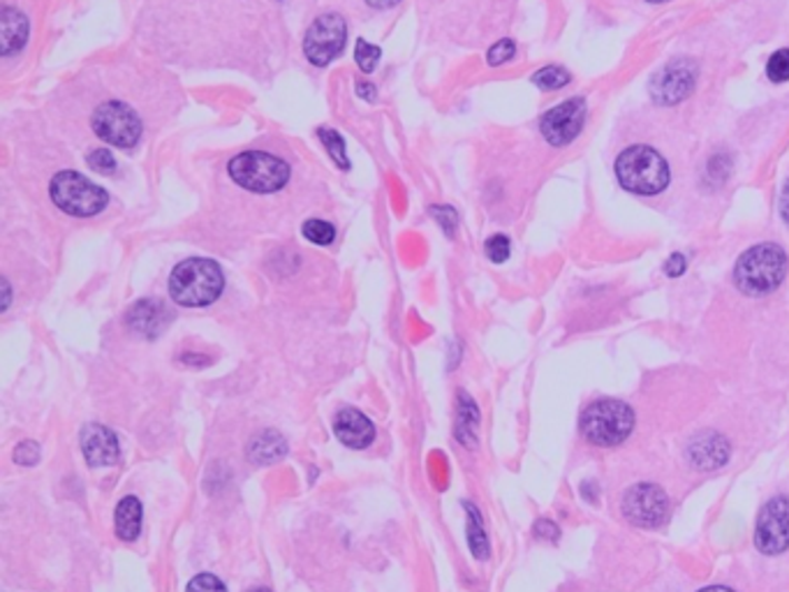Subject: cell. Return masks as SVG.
Returning <instances> with one entry per match:
<instances>
[{"mask_svg": "<svg viewBox=\"0 0 789 592\" xmlns=\"http://www.w3.org/2000/svg\"><path fill=\"white\" fill-rule=\"evenodd\" d=\"M646 3H667V0H646Z\"/></svg>", "mask_w": 789, "mask_h": 592, "instance_id": "38", "label": "cell"}, {"mask_svg": "<svg viewBox=\"0 0 789 592\" xmlns=\"http://www.w3.org/2000/svg\"><path fill=\"white\" fill-rule=\"evenodd\" d=\"M380 56H382L380 47H376V44H371V42H366V40H357L354 61H357V66L361 68V72L371 74V72L378 68V63H380Z\"/></svg>", "mask_w": 789, "mask_h": 592, "instance_id": "25", "label": "cell"}, {"mask_svg": "<svg viewBox=\"0 0 789 592\" xmlns=\"http://www.w3.org/2000/svg\"><path fill=\"white\" fill-rule=\"evenodd\" d=\"M49 194L56 207L74 218L98 215L109 204V194L79 172L56 174L51 179Z\"/></svg>", "mask_w": 789, "mask_h": 592, "instance_id": "6", "label": "cell"}, {"mask_svg": "<svg viewBox=\"0 0 789 592\" xmlns=\"http://www.w3.org/2000/svg\"><path fill=\"white\" fill-rule=\"evenodd\" d=\"M87 162H89L91 169H96V172L102 174V177H111V174L117 172V158L111 155L109 149H96V151H91V153L87 155Z\"/></svg>", "mask_w": 789, "mask_h": 592, "instance_id": "27", "label": "cell"}, {"mask_svg": "<svg viewBox=\"0 0 789 592\" xmlns=\"http://www.w3.org/2000/svg\"><path fill=\"white\" fill-rule=\"evenodd\" d=\"M318 137H320V142L327 147L329 155L333 158V162L341 167V169H350V160H348V151H346V142H343V137L338 134L336 130H329V128H320L318 130Z\"/></svg>", "mask_w": 789, "mask_h": 592, "instance_id": "23", "label": "cell"}, {"mask_svg": "<svg viewBox=\"0 0 789 592\" xmlns=\"http://www.w3.org/2000/svg\"><path fill=\"white\" fill-rule=\"evenodd\" d=\"M485 250H487V258H489L491 262L502 264L507 258H510L512 243H510V239H507L505 234H493V237L487 241Z\"/></svg>", "mask_w": 789, "mask_h": 592, "instance_id": "28", "label": "cell"}, {"mask_svg": "<svg viewBox=\"0 0 789 592\" xmlns=\"http://www.w3.org/2000/svg\"><path fill=\"white\" fill-rule=\"evenodd\" d=\"M789 258L778 243H757L737 262L735 283L746 297H769L787 278Z\"/></svg>", "mask_w": 789, "mask_h": 592, "instance_id": "1", "label": "cell"}, {"mask_svg": "<svg viewBox=\"0 0 789 592\" xmlns=\"http://www.w3.org/2000/svg\"><path fill=\"white\" fill-rule=\"evenodd\" d=\"M333 433L350 449H366L376 440L373 421L354 408H343L333 417Z\"/></svg>", "mask_w": 789, "mask_h": 592, "instance_id": "14", "label": "cell"}, {"mask_svg": "<svg viewBox=\"0 0 789 592\" xmlns=\"http://www.w3.org/2000/svg\"><path fill=\"white\" fill-rule=\"evenodd\" d=\"M224 290L222 269L213 260L192 258L174 267L169 275V297L186 308H204L218 301Z\"/></svg>", "mask_w": 789, "mask_h": 592, "instance_id": "3", "label": "cell"}, {"mask_svg": "<svg viewBox=\"0 0 789 592\" xmlns=\"http://www.w3.org/2000/svg\"><path fill=\"white\" fill-rule=\"evenodd\" d=\"M348 38V26L341 14L318 17L303 38L306 59L318 68L329 66L343 51Z\"/></svg>", "mask_w": 789, "mask_h": 592, "instance_id": "8", "label": "cell"}, {"mask_svg": "<svg viewBox=\"0 0 789 592\" xmlns=\"http://www.w3.org/2000/svg\"><path fill=\"white\" fill-rule=\"evenodd\" d=\"M517 53V44L512 42V40H500V42H496L491 49H489V53H487V61H489V66H502V63H507V61H510L512 59V56Z\"/></svg>", "mask_w": 789, "mask_h": 592, "instance_id": "30", "label": "cell"}, {"mask_svg": "<svg viewBox=\"0 0 789 592\" xmlns=\"http://www.w3.org/2000/svg\"><path fill=\"white\" fill-rule=\"evenodd\" d=\"M288 454V442L283 435H278L273 431H264L260 435L252 438L248 446L250 461H256L258 465H269L276 463L278 459H283Z\"/></svg>", "mask_w": 789, "mask_h": 592, "instance_id": "18", "label": "cell"}, {"mask_svg": "<svg viewBox=\"0 0 789 592\" xmlns=\"http://www.w3.org/2000/svg\"><path fill=\"white\" fill-rule=\"evenodd\" d=\"M169 310L160 301H139L128 310V327L147 338H156L169 322Z\"/></svg>", "mask_w": 789, "mask_h": 592, "instance_id": "16", "label": "cell"}, {"mask_svg": "<svg viewBox=\"0 0 789 592\" xmlns=\"http://www.w3.org/2000/svg\"><path fill=\"white\" fill-rule=\"evenodd\" d=\"M28 38V19L14 10V8H3L0 12V42H3V56L17 53Z\"/></svg>", "mask_w": 789, "mask_h": 592, "instance_id": "17", "label": "cell"}, {"mask_svg": "<svg viewBox=\"0 0 789 592\" xmlns=\"http://www.w3.org/2000/svg\"><path fill=\"white\" fill-rule=\"evenodd\" d=\"M366 3H369V6L376 8V10H387V8H391V6H397L399 0H366Z\"/></svg>", "mask_w": 789, "mask_h": 592, "instance_id": "35", "label": "cell"}, {"mask_svg": "<svg viewBox=\"0 0 789 592\" xmlns=\"http://www.w3.org/2000/svg\"><path fill=\"white\" fill-rule=\"evenodd\" d=\"M767 77L773 83H785L789 81V49H778L769 63H767Z\"/></svg>", "mask_w": 789, "mask_h": 592, "instance_id": "26", "label": "cell"}, {"mask_svg": "<svg viewBox=\"0 0 789 592\" xmlns=\"http://www.w3.org/2000/svg\"><path fill=\"white\" fill-rule=\"evenodd\" d=\"M686 269H688V260H686V255H681V252H673V255H671V258L667 260V264H665V273H667L669 278L683 275Z\"/></svg>", "mask_w": 789, "mask_h": 592, "instance_id": "32", "label": "cell"}, {"mask_svg": "<svg viewBox=\"0 0 789 592\" xmlns=\"http://www.w3.org/2000/svg\"><path fill=\"white\" fill-rule=\"evenodd\" d=\"M570 81H572V74L566 68H560V66H547V68H542V70H538V72L532 74V83L538 89H542V91L566 89Z\"/></svg>", "mask_w": 789, "mask_h": 592, "instance_id": "22", "label": "cell"}, {"mask_svg": "<svg viewBox=\"0 0 789 592\" xmlns=\"http://www.w3.org/2000/svg\"><path fill=\"white\" fill-rule=\"evenodd\" d=\"M635 429V412L628 403L602 399L590 403L581 414V433L596 446H616L628 440Z\"/></svg>", "mask_w": 789, "mask_h": 592, "instance_id": "4", "label": "cell"}, {"mask_svg": "<svg viewBox=\"0 0 789 592\" xmlns=\"http://www.w3.org/2000/svg\"><path fill=\"white\" fill-rule=\"evenodd\" d=\"M686 456L697 470L722 468L729 461V444L718 433H699L688 444Z\"/></svg>", "mask_w": 789, "mask_h": 592, "instance_id": "15", "label": "cell"}, {"mask_svg": "<svg viewBox=\"0 0 789 592\" xmlns=\"http://www.w3.org/2000/svg\"><path fill=\"white\" fill-rule=\"evenodd\" d=\"M613 172L623 190L639 197H656L667 190L671 172L667 160L651 147L635 144L616 158Z\"/></svg>", "mask_w": 789, "mask_h": 592, "instance_id": "2", "label": "cell"}, {"mask_svg": "<svg viewBox=\"0 0 789 592\" xmlns=\"http://www.w3.org/2000/svg\"><path fill=\"white\" fill-rule=\"evenodd\" d=\"M623 514L639 528H658L669 516V500L658 484L643 482L626 493Z\"/></svg>", "mask_w": 789, "mask_h": 592, "instance_id": "12", "label": "cell"}, {"mask_svg": "<svg viewBox=\"0 0 789 592\" xmlns=\"http://www.w3.org/2000/svg\"><path fill=\"white\" fill-rule=\"evenodd\" d=\"M81 451L83 459L91 468H107L114 465L121 456V444L114 431H109L102 424H87L81 431Z\"/></svg>", "mask_w": 789, "mask_h": 592, "instance_id": "13", "label": "cell"}, {"mask_svg": "<svg viewBox=\"0 0 789 592\" xmlns=\"http://www.w3.org/2000/svg\"><path fill=\"white\" fill-rule=\"evenodd\" d=\"M186 592H228V585L213 574H197L186 585Z\"/></svg>", "mask_w": 789, "mask_h": 592, "instance_id": "29", "label": "cell"}, {"mask_svg": "<svg viewBox=\"0 0 789 592\" xmlns=\"http://www.w3.org/2000/svg\"><path fill=\"white\" fill-rule=\"evenodd\" d=\"M14 461L21 465H36L40 461V446L36 442H21L14 449Z\"/></svg>", "mask_w": 789, "mask_h": 592, "instance_id": "31", "label": "cell"}, {"mask_svg": "<svg viewBox=\"0 0 789 592\" xmlns=\"http://www.w3.org/2000/svg\"><path fill=\"white\" fill-rule=\"evenodd\" d=\"M301 234H303L306 241L318 243V245H329V243H333V239H336L333 224L327 222V220H318V218L306 220Z\"/></svg>", "mask_w": 789, "mask_h": 592, "instance_id": "24", "label": "cell"}, {"mask_svg": "<svg viewBox=\"0 0 789 592\" xmlns=\"http://www.w3.org/2000/svg\"><path fill=\"white\" fill-rule=\"evenodd\" d=\"M697 87V66L690 59H679L667 63L662 70H658L648 83V91H651L653 102L662 104V107H671L679 104L686 98H690V93Z\"/></svg>", "mask_w": 789, "mask_h": 592, "instance_id": "10", "label": "cell"}, {"mask_svg": "<svg viewBox=\"0 0 789 592\" xmlns=\"http://www.w3.org/2000/svg\"><path fill=\"white\" fill-rule=\"evenodd\" d=\"M699 592H735V590H729V588H725V585H711V588H703V590H699Z\"/></svg>", "mask_w": 789, "mask_h": 592, "instance_id": "36", "label": "cell"}, {"mask_svg": "<svg viewBox=\"0 0 789 592\" xmlns=\"http://www.w3.org/2000/svg\"><path fill=\"white\" fill-rule=\"evenodd\" d=\"M479 424V412L475 401L468 397V393H459V421H457V438L472 446L475 444V431Z\"/></svg>", "mask_w": 789, "mask_h": 592, "instance_id": "21", "label": "cell"}, {"mask_svg": "<svg viewBox=\"0 0 789 592\" xmlns=\"http://www.w3.org/2000/svg\"><path fill=\"white\" fill-rule=\"evenodd\" d=\"M228 172L237 185L260 194L276 192L290 181L288 162L264 151H248L232 158Z\"/></svg>", "mask_w": 789, "mask_h": 592, "instance_id": "5", "label": "cell"}, {"mask_svg": "<svg viewBox=\"0 0 789 592\" xmlns=\"http://www.w3.org/2000/svg\"><path fill=\"white\" fill-rule=\"evenodd\" d=\"M250 592H271V590H267V588H252Z\"/></svg>", "mask_w": 789, "mask_h": 592, "instance_id": "37", "label": "cell"}, {"mask_svg": "<svg viewBox=\"0 0 789 592\" xmlns=\"http://www.w3.org/2000/svg\"><path fill=\"white\" fill-rule=\"evenodd\" d=\"M357 91L363 100H376V87L373 83H366V81H359L357 83Z\"/></svg>", "mask_w": 789, "mask_h": 592, "instance_id": "34", "label": "cell"}, {"mask_svg": "<svg viewBox=\"0 0 789 592\" xmlns=\"http://www.w3.org/2000/svg\"><path fill=\"white\" fill-rule=\"evenodd\" d=\"M466 512H468V544L470 551L477 560H487L489 558V540L487 532L482 525V516H479V510L475 504L466 502Z\"/></svg>", "mask_w": 789, "mask_h": 592, "instance_id": "20", "label": "cell"}, {"mask_svg": "<svg viewBox=\"0 0 789 592\" xmlns=\"http://www.w3.org/2000/svg\"><path fill=\"white\" fill-rule=\"evenodd\" d=\"M586 126V100L570 98L566 102L549 109L540 121V132L547 139V144L562 149L572 144Z\"/></svg>", "mask_w": 789, "mask_h": 592, "instance_id": "11", "label": "cell"}, {"mask_svg": "<svg viewBox=\"0 0 789 592\" xmlns=\"http://www.w3.org/2000/svg\"><path fill=\"white\" fill-rule=\"evenodd\" d=\"M117 534L123 542H134L142 532V502L134 495H126L117 506Z\"/></svg>", "mask_w": 789, "mask_h": 592, "instance_id": "19", "label": "cell"}, {"mask_svg": "<svg viewBox=\"0 0 789 592\" xmlns=\"http://www.w3.org/2000/svg\"><path fill=\"white\" fill-rule=\"evenodd\" d=\"M755 546L765 555H780L789 549V495L771 498L759 512Z\"/></svg>", "mask_w": 789, "mask_h": 592, "instance_id": "9", "label": "cell"}, {"mask_svg": "<svg viewBox=\"0 0 789 592\" xmlns=\"http://www.w3.org/2000/svg\"><path fill=\"white\" fill-rule=\"evenodd\" d=\"M780 218L785 220V224L789 228V179L785 181L782 192H780Z\"/></svg>", "mask_w": 789, "mask_h": 592, "instance_id": "33", "label": "cell"}, {"mask_svg": "<svg viewBox=\"0 0 789 592\" xmlns=\"http://www.w3.org/2000/svg\"><path fill=\"white\" fill-rule=\"evenodd\" d=\"M93 132L117 149H132L142 137V121L123 102H104L93 114Z\"/></svg>", "mask_w": 789, "mask_h": 592, "instance_id": "7", "label": "cell"}]
</instances>
